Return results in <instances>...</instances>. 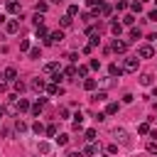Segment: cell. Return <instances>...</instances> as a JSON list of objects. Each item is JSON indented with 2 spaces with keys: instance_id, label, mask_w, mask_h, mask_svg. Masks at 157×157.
<instances>
[{
  "instance_id": "6da1fadb",
  "label": "cell",
  "mask_w": 157,
  "mask_h": 157,
  "mask_svg": "<svg viewBox=\"0 0 157 157\" xmlns=\"http://www.w3.org/2000/svg\"><path fill=\"white\" fill-rule=\"evenodd\" d=\"M137 64H140V59H137V56H128V59L123 61V71L132 74V71H137Z\"/></svg>"
},
{
  "instance_id": "7a4b0ae2",
  "label": "cell",
  "mask_w": 157,
  "mask_h": 157,
  "mask_svg": "<svg viewBox=\"0 0 157 157\" xmlns=\"http://www.w3.org/2000/svg\"><path fill=\"white\" fill-rule=\"evenodd\" d=\"M113 135L120 140V145L130 147V135H128V130H125V128H115V130H113Z\"/></svg>"
},
{
  "instance_id": "3957f363",
  "label": "cell",
  "mask_w": 157,
  "mask_h": 157,
  "mask_svg": "<svg viewBox=\"0 0 157 157\" xmlns=\"http://www.w3.org/2000/svg\"><path fill=\"white\" fill-rule=\"evenodd\" d=\"M137 56H140V59H152V56H155V49H152L150 44H140V47H137Z\"/></svg>"
},
{
  "instance_id": "277c9868",
  "label": "cell",
  "mask_w": 157,
  "mask_h": 157,
  "mask_svg": "<svg viewBox=\"0 0 157 157\" xmlns=\"http://www.w3.org/2000/svg\"><path fill=\"white\" fill-rule=\"evenodd\" d=\"M110 49H113L115 54H125V52H128V42H123V39H115Z\"/></svg>"
},
{
  "instance_id": "5b68a950",
  "label": "cell",
  "mask_w": 157,
  "mask_h": 157,
  "mask_svg": "<svg viewBox=\"0 0 157 157\" xmlns=\"http://www.w3.org/2000/svg\"><path fill=\"white\" fill-rule=\"evenodd\" d=\"M25 110H29V101L27 98H17L15 101V113H25Z\"/></svg>"
},
{
  "instance_id": "8992f818",
  "label": "cell",
  "mask_w": 157,
  "mask_h": 157,
  "mask_svg": "<svg viewBox=\"0 0 157 157\" xmlns=\"http://www.w3.org/2000/svg\"><path fill=\"white\" fill-rule=\"evenodd\" d=\"M44 88H47V81H44V78H39V76H37V78H32V91L42 93Z\"/></svg>"
},
{
  "instance_id": "52a82bcc",
  "label": "cell",
  "mask_w": 157,
  "mask_h": 157,
  "mask_svg": "<svg viewBox=\"0 0 157 157\" xmlns=\"http://www.w3.org/2000/svg\"><path fill=\"white\" fill-rule=\"evenodd\" d=\"M17 29H20V22H17V20H7V22H5V32H10V34H15Z\"/></svg>"
},
{
  "instance_id": "ba28073f",
  "label": "cell",
  "mask_w": 157,
  "mask_h": 157,
  "mask_svg": "<svg viewBox=\"0 0 157 157\" xmlns=\"http://www.w3.org/2000/svg\"><path fill=\"white\" fill-rule=\"evenodd\" d=\"M2 76H5L7 81H17V69H15V66H7V69L2 71Z\"/></svg>"
},
{
  "instance_id": "9c48e42d",
  "label": "cell",
  "mask_w": 157,
  "mask_h": 157,
  "mask_svg": "<svg viewBox=\"0 0 157 157\" xmlns=\"http://www.w3.org/2000/svg\"><path fill=\"white\" fill-rule=\"evenodd\" d=\"M5 7H7V12H12V15H17V12H20V2H17V0H7V5H5Z\"/></svg>"
},
{
  "instance_id": "30bf717a",
  "label": "cell",
  "mask_w": 157,
  "mask_h": 157,
  "mask_svg": "<svg viewBox=\"0 0 157 157\" xmlns=\"http://www.w3.org/2000/svg\"><path fill=\"white\" fill-rule=\"evenodd\" d=\"M140 83H142V86H150V83H152V74H150V71L140 74Z\"/></svg>"
},
{
  "instance_id": "8fae6325",
  "label": "cell",
  "mask_w": 157,
  "mask_h": 157,
  "mask_svg": "<svg viewBox=\"0 0 157 157\" xmlns=\"http://www.w3.org/2000/svg\"><path fill=\"white\" fill-rule=\"evenodd\" d=\"M110 32H113L115 37H120V32H123V22H113V25H110Z\"/></svg>"
},
{
  "instance_id": "7c38bea8",
  "label": "cell",
  "mask_w": 157,
  "mask_h": 157,
  "mask_svg": "<svg viewBox=\"0 0 157 157\" xmlns=\"http://www.w3.org/2000/svg\"><path fill=\"white\" fill-rule=\"evenodd\" d=\"M49 39L56 44V42H61V39H64V32H61V29H56V32H52V34H49Z\"/></svg>"
},
{
  "instance_id": "4fadbf2b",
  "label": "cell",
  "mask_w": 157,
  "mask_h": 157,
  "mask_svg": "<svg viewBox=\"0 0 157 157\" xmlns=\"http://www.w3.org/2000/svg\"><path fill=\"white\" fill-rule=\"evenodd\" d=\"M56 69H59V64H56V61H49V64H44V74H54Z\"/></svg>"
},
{
  "instance_id": "5bb4252c",
  "label": "cell",
  "mask_w": 157,
  "mask_h": 157,
  "mask_svg": "<svg viewBox=\"0 0 157 157\" xmlns=\"http://www.w3.org/2000/svg\"><path fill=\"white\" fill-rule=\"evenodd\" d=\"M108 71H110V76H120V74H123V66H118V64H110V66H108Z\"/></svg>"
},
{
  "instance_id": "9a60e30c",
  "label": "cell",
  "mask_w": 157,
  "mask_h": 157,
  "mask_svg": "<svg viewBox=\"0 0 157 157\" xmlns=\"http://www.w3.org/2000/svg\"><path fill=\"white\" fill-rule=\"evenodd\" d=\"M29 59H42V49L39 47H32L29 49Z\"/></svg>"
},
{
  "instance_id": "2e32d148",
  "label": "cell",
  "mask_w": 157,
  "mask_h": 157,
  "mask_svg": "<svg viewBox=\"0 0 157 157\" xmlns=\"http://www.w3.org/2000/svg\"><path fill=\"white\" fill-rule=\"evenodd\" d=\"M98 10H101V15H103V17H108V15L113 12V7H110V5H105V2H103V5L98 7Z\"/></svg>"
},
{
  "instance_id": "e0dca14e",
  "label": "cell",
  "mask_w": 157,
  "mask_h": 157,
  "mask_svg": "<svg viewBox=\"0 0 157 157\" xmlns=\"http://www.w3.org/2000/svg\"><path fill=\"white\" fill-rule=\"evenodd\" d=\"M71 20H74V17H71V15H64V17H61V20H59V22H61V27H64V29H66V27H71Z\"/></svg>"
},
{
  "instance_id": "ac0fdd59",
  "label": "cell",
  "mask_w": 157,
  "mask_h": 157,
  "mask_svg": "<svg viewBox=\"0 0 157 157\" xmlns=\"http://www.w3.org/2000/svg\"><path fill=\"white\" fill-rule=\"evenodd\" d=\"M34 32H37V37H49V32H47V27H44V25H37V29H34Z\"/></svg>"
},
{
  "instance_id": "d6986e66",
  "label": "cell",
  "mask_w": 157,
  "mask_h": 157,
  "mask_svg": "<svg viewBox=\"0 0 157 157\" xmlns=\"http://www.w3.org/2000/svg\"><path fill=\"white\" fill-rule=\"evenodd\" d=\"M83 88H86V91H93V88H96V78H86V81H83Z\"/></svg>"
},
{
  "instance_id": "ffe728a7",
  "label": "cell",
  "mask_w": 157,
  "mask_h": 157,
  "mask_svg": "<svg viewBox=\"0 0 157 157\" xmlns=\"http://www.w3.org/2000/svg\"><path fill=\"white\" fill-rule=\"evenodd\" d=\"M15 130H17V132H25V130H27V123H25V120H15Z\"/></svg>"
},
{
  "instance_id": "44dd1931",
  "label": "cell",
  "mask_w": 157,
  "mask_h": 157,
  "mask_svg": "<svg viewBox=\"0 0 157 157\" xmlns=\"http://www.w3.org/2000/svg\"><path fill=\"white\" fill-rule=\"evenodd\" d=\"M39 152H42V155H49V152H52V145H49V142H39Z\"/></svg>"
},
{
  "instance_id": "7402d4cb",
  "label": "cell",
  "mask_w": 157,
  "mask_h": 157,
  "mask_svg": "<svg viewBox=\"0 0 157 157\" xmlns=\"http://www.w3.org/2000/svg\"><path fill=\"white\" fill-rule=\"evenodd\" d=\"M96 152H98V145H96V142H88V147H86L83 155H96Z\"/></svg>"
},
{
  "instance_id": "603a6c76",
  "label": "cell",
  "mask_w": 157,
  "mask_h": 157,
  "mask_svg": "<svg viewBox=\"0 0 157 157\" xmlns=\"http://www.w3.org/2000/svg\"><path fill=\"white\" fill-rule=\"evenodd\" d=\"M123 25L132 27V25H135V15H125V17H123Z\"/></svg>"
},
{
  "instance_id": "cb8c5ba5",
  "label": "cell",
  "mask_w": 157,
  "mask_h": 157,
  "mask_svg": "<svg viewBox=\"0 0 157 157\" xmlns=\"http://www.w3.org/2000/svg\"><path fill=\"white\" fill-rule=\"evenodd\" d=\"M140 37H142V32L137 27H130V39H140Z\"/></svg>"
},
{
  "instance_id": "d4e9b609",
  "label": "cell",
  "mask_w": 157,
  "mask_h": 157,
  "mask_svg": "<svg viewBox=\"0 0 157 157\" xmlns=\"http://www.w3.org/2000/svg\"><path fill=\"white\" fill-rule=\"evenodd\" d=\"M88 37H91V42H88L91 47H96V44H101V34H98V32H96V34H88Z\"/></svg>"
},
{
  "instance_id": "484cf974",
  "label": "cell",
  "mask_w": 157,
  "mask_h": 157,
  "mask_svg": "<svg viewBox=\"0 0 157 157\" xmlns=\"http://www.w3.org/2000/svg\"><path fill=\"white\" fill-rule=\"evenodd\" d=\"M105 113H108V115L118 113V103H108V105H105Z\"/></svg>"
},
{
  "instance_id": "4316f807",
  "label": "cell",
  "mask_w": 157,
  "mask_h": 157,
  "mask_svg": "<svg viewBox=\"0 0 157 157\" xmlns=\"http://www.w3.org/2000/svg\"><path fill=\"white\" fill-rule=\"evenodd\" d=\"M42 105H44V103H42V101H37V103L32 105V115H39V113H42Z\"/></svg>"
},
{
  "instance_id": "83f0119b",
  "label": "cell",
  "mask_w": 157,
  "mask_h": 157,
  "mask_svg": "<svg viewBox=\"0 0 157 157\" xmlns=\"http://www.w3.org/2000/svg\"><path fill=\"white\" fill-rule=\"evenodd\" d=\"M32 130H34V132H37V135H42V132H44V130H47V128H44V125H42V123H39V120H37V123H34V125H32Z\"/></svg>"
},
{
  "instance_id": "f1b7e54d",
  "label": "cell",
  "mask_w": 157,
  "mask_h": 157,
  "mask_svg": "<svg viewBox=\"0 0 157 157\" xmlns=\"http://www.w3.org/2000/svg\"><path fill=\"white\" fill-rule=\"evenodd\" d=\"M147 152H150V155H157V142H155V140L147 142Z\"/></svg>"
},
{
  "instance_id": "f546056e",
  "label": "cell",
  "mask_w": 157,
  "mask_h": 157,
  "mask_svg": "<svg viewBox=\"0 0 157 157\" xmlns=\"http://www.w3.org/2000/svg\"><path fill=\"white\" fill-rule=\"evenodd\" d=\"M47 7H49L47 2H37V5H34V10H37V12H42V15L47 12Z\"/></svg>"
},
{
  "instance_id": "4dcf8cb0",
  "label": "cell",
  "mask_w": 157,
  "mask_h": 157,
  "mask_svg": "<svg viewBox=\"0 0 157 157\" xmlns=\"http://www.w3.org/2000/svg\"><path fill=\"white\" fill-rule=\"evenodd\" d=\"M88 69H91V66H78V69H76V76H88Z\"/></svg>"
},
{
  "instance_id": "1f68e13d",
  "label": "cell",
  "mask_w": 157,
  "mask_h": 157,
  "mask_svg": "<svg viewBox=\"0 0 157 157\" xmlns=\"http://www.w3.org/2000/svg\"><path fill=\"white\" fill-rule=\"evenodd\" d=\"M86 140H88V142H93V140H96V130H93V128H88V130H86Z\"/></svg>"
},
{
  "instance_id": "d6a6232c",
  "label": "cell",
  "mask_w": 157,
  "mask_h": 157,
  "mask_svg": "<svg viewBox=\"0 0 157 157\" xmlns=\"http://www.w3.org/2000/svg\"><path fill=\"white\" fill-rule=\"evenodd\" d=\"M66 142H69V135H66V132H61V135L56 137V145H66Z\"/></svg>"
},
{
  "instance_id": "836d02e7",
  "label": "cell",
  "mask_w": 157,
  "mask_h": 157,
  "mask_svg": "<svg viewBox=\"0 0 157 157\" xmlns=\"http://www.w3.org/2000/svg\"><path fill=\"white\" fill-rule=\"evenodd\" d=\"M64 74H66L69 78H76V69H74V66H66V71H64Z\"/></svg>"
},
{
  "instance_id": "e575fe53",
  "label": "cell",
  "mask_w": 157,
  "mask_h": 157,
  "mask_svg": "<svg viewBox=\"0 0 157 157\" xmlns=\"http://www.w3.org/2000/svg\"><path fill=\"white\" fill-rule=\"evenodd\" d=\"M25 88H27V86H25V83H22V81H20V78H17V81H15V91H17V93H22V91H25Z\"/></svg>"
},
{
  "instance_id": "d590c367",
  "label": "cell",
  "mask_w": 157,
  "mask_h": 157,
  "mask_svg": "<svg viewBox=\"0 0 157 157\" xmlns=\"http://www.w3.org/2000/svg\"><path fill=\"white\" fill-rule=\"evenodd\" d=\"M137 132H140V135H147V132H150V125H147V123H142V125L137 128Z\"/></svg>"
},
{
  "instance_id": "8d00e7d4",
  "label": "cell",
  "mask_w": 157,
  "mask_h": 157,
  "mask_svg": "<svg viewBox=\"0 0 157 157\" xmlns=\"http://www.w3.org/2000/svg\"><path fill=\"white\" fill-rule=\"evenodd\" d=\"M44 132H47L49 137H54V135H56V125H47V130H44Z\"/></svg>"
},
{
  "instance_id": "74e56055",
  "label": "cell",
  "mask_w": 157,
  "mask_h": 157,
  "mask_svg": "<svg viewBox=\"0 0 157 157\" xmlns=\"http://www.w3.org/2000/svg\"><path fill=\"white\" fill-rule=\"evenodd\" d=\"M66 15H71V17L78 15V5H69V12H66Z\"/></svg>"
},
{
  "instance_id": "f35d334b",
  "label": "cell",
  "mask_w": 157,
  "mask_h": 157,
  "mask_svg": "<svg viewBox=\"0 0 157 157\" xmlns=\"http://www.w3.org/2000/svg\"><path fill=\"white\" fill-rule=\"evenodd\" d=\"M20 52H29V42H27V39L20 42Z\"/></svg>"
},
{
  "instance_id": "ab89813d",
  "label": "cell",
  "mask_w": 157,
  "mask_h": 157,
  "mask_svg": "<svg viewBox=\"0 0 157 157\" xmlns=\"http://www.w3.org/2000/svg\"><path fill=\"white\" fill-rule=\"evenodd\" d=\"M93 98H96V101H105V98H108V93H105V91H98Z\"/></svg>"
},
{
  "instance_id": "60d3db41",
  "label": "cell",
  "mask_w": 157,
  "mask_h": 157,
  "mask_svg": "<svg viewBox=\"0 0 157 157\" xmlns=\"http://www.w3.org/2000/svg\"><path fill=\"white\" fill-rule=\"evenodd\" d=\"M88 2V7H101L103 5V0H86Z\"/></svg>"
},
{
  "instance_id": "b9f144b4",
  "label": "cell",
  "mask_w": 157,
  "mask_h": 157,
  "mask_svg": "<svg viewBox=\"0 0 157 157\" xmlns=\"http://www.w3.org/2000/svg\"><path fill=\"white\" fill-rule=\"evenodd\" d=\"M125 7H128L125 0H118V2H115V10H125Z\"/></svg>"
},
{
  "instance_id": "7bdbcfd3",
  "label": "cell",
  "mask_w": 157,
  "mask_h": 157,
  "mask_svg": "<svg viewBox=\"0 0 157 157\" xmlns=\"http://www.w3.org/2000/svg\"><path fill=\"white\" fill-rule=\"evenodd\" d=\"M130 7H132V12H142V2H132Z\"/></svg>"
},
{
  "instance_id": "ee69618b",
  "label": "cell",
  "mask_w": 157,
  "mask_h": 157,
  "mask_svg": "<svg viewBox=\"0 0 157 157\" xmlns=\"http://www.w3.org/2000/svg\"><path fill=\"white\" fill-rule=\"evenodd\" d=\"M76 59H78L76 52H69V54H66V61H76Z\"/></svg>"
},
{
  "instance_id": "f6af8a7d",
  "label": "cell",
  "mask_w": 157,
  "mask_h": 157,
  "mask_svg": "<svg viewBox=\"0 0 157 157\" xmlns=\"http://www.w3.org/2000/svg\"><path fill=\"white\" fill-rule=\"evenodd\" d=\"M147 17H150V22H157V10H150Z\"/></svg>"
},
{
  "instance_id": "bcb514c9",
  "label": "cell",
  "mask_w": 157,
  "mask_h": 157,
  "mask_svg": "<svg viewBox=\"0 0 157 157\" xmlns=\"http://www.w3.org/2000/svg\"><path fill=\"white\" fill-rule=\"evenodd\" d=\"M66 157H83V152H81V150H71Z\"/></svg>"
},
{
  "instance_id": "7dc6e473",
  "label": "cell",
  "mask_w": 157,
  "mask_h": 157,
  "mask_svg": "<svg viewBox=\"0 0 157 157\" xmlns=\"http://www.w3.org/2000/svg\"><path fill=\"white\" fill-rule=\"evenodd\" d=\"M88 66H91V69H101V61H98V59H91V64H88Z\"/></svg>"
},
{
  "instance_id": "c3c4849f",
  "label": "cell",
  "mask_w": 157,
  "mask_h": 157,
  "mask_svg": "<svg viewBox=\"0 0 157 157\" xmlns=\"http://www.w3.org/2000/svg\"><path fill=\"white\" fill-rule=\"evenodd\" d=\"M59 115H61V118H69V108L61 105V108H59Z\"/></svg>"
},
{
  "instance_id": "681fc988",
  "label": "cell",
  "mask_w": 157,
  "mask_h": 157,
  "mask_svg": "<svg viewBox=\"0 0 157 157\" xmlns=\"http://www.w3.org/2000/svg\"><path fill=\"white\" fill-rule=\"evenodd\" d=\"M118 152V145H108V155H115Z\"/></svg>"
},
{
  "instance_id": "f907efd6",
  "label": "cell",
  "mask_w": 157,
  "mask_h": 157,
  "mask_svg": "<svg viewBox=\"0 0 157 157\" xmlns=\"http://www.w3.org/2000/svg\"><path fill=\"white\" fill-rule=\"evenodd\" d=\"M5 88H7V86H5V76H0V93H2Z\"/></svg>"
},
{
  "instance_id": "816d5d0a",
  "label": "cell",
  "mask_w": 157,
  "mask_h": 157,
  "mask_svg": "<svg viewBox=\"0 0 157 157\" xmlns=\"http://www.w3.org/2000/svg\"><path fill=\"white\" fill-rule=\"evenodd\" d=\"M5 22H7V17H5L2 12H0V25H5Z\"/></svg>"
},
{
  "instance_id": "f5cc1de1",
  "label": "cell",
  "mask_w": 157,
  "mask_h": 157,
  "mask_svg": "<svg viewBox=\"0 0 157 157\" xmlns=\"http://www.w3.org/2000/svg\"><path fill=\"white\" fill-rule=\"evenodd\" d=\"M5 113H7V110H5L2 105H0V118H5Z\"/></svg>"
},
{
  "instance_id": "db71d44e",
  "label": "cell",
  "mask_w": 157,
  "mask_h": 157,
  "mask_svg": "<svg viewBox=\"0 0 157 157\" xmlns=\"http://www.w3.org/2000/svg\"><path fill=\"white\" fill-rule=\"evenodd\" d=\"M52 2H54V5H61V2H64V0H52Z\"/></svg>"
},
{
  "instance_id": "11a10c76",
  "label": "cell",
  "mask_w": 157,
  "mask_h": 157,
  "mask_svg": "<svg viewBox=\"0 0 157 157\" xmlns=\"http://www.w3.org/2000/svg\"><path fill=\"white\" fill-rule=\"evenodd\" d=\"M152 93H155V96H157V86H155V88H152Z\"/></svg>"
},
{
  "instance_id": "9f6ffc18",
  "label": "cell",
  "mask_w": 157,
  "mask_h": 157,
  "mask_svg": "<svg viewBox=\"0 0 157 157\" xmlns=\"http://www.w3.org/2000/svg\"><path fill=\"white\" fill-rule=\"evenodd\" d=\"M0 39H2V34H0Z\"/></svg>"
},
{
  "instance_id": "6f0895ef",
  "label": "cell",
  "mask_w": 157,
  "mask_h": 157,
  "mask_svg": "<svg viewBox=\"0 0 157 157\" xmlns=\"http://www.w3.org/2000/svg\"><path fill=\"white\" fill-rule=\"evenodd\" d=\"M105 157H110V155H105Z\"/></svg>"
}]
</instances>
